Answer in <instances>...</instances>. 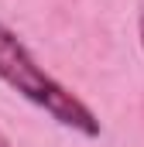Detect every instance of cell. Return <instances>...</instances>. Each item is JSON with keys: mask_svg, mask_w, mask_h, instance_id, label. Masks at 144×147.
<instances>
[{"mask_svg": "<svg viewBox=\"0 0 144 147\" xmlns=\"http://www.w3.org/2000/svg\"><path fill=\"white\" fill-rule=\"evenodd\" d=\"M0 147H10V140L3 137V130H0Z\"/></svg>", "mask_w": 144, "mask_h": 147, "instance_id": "2", "label": "cell"}, {"mask_svg": "<svg viewBox=\"0 0 144 147\" xmlns=\"http://www.w3.org/2000/svg\"><path fill=\"white\" fill-rule=\"evenodd\" d=\"M141 45H144V14H141Z\"/></svg>", "mask_w": 144, "mask_h": 147, "instance_id": "3", "label": "cell"}, {"mask_svg": "<svg viewBox=\"0 0 144 147\" xmlns=\"http://www.w3.org/2000/svg\"><path fill=\"white\" fill-rule=\"evenodd\" d=\"M0 79L14 92H21L28 103L41 106L52 120H58L62 127L79 130L86 137H96L100 134L96 113L89 110L79 96H72L62 82H55L52 75L45 72L35 62V55L28 51V45L14 34L7 24H0Z\"/></svg>", "mask_w": 144, "mask_h": 147, "instance_id": "1", "label": "cell"}]
</instances>
